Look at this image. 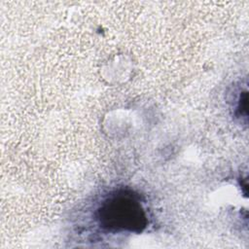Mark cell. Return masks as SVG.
<instances>
[{
  "label": "cell",
  "mask_w": 249,
  "mask_h": 249,
  "mask_svg": "<svg viewBox=\"0 0 249 249\" xmlns=\"http://www.w3.org/2000/svg\"><path fill=\"white\" fill-rule=\"evenodd\" d=\"M96 219L101 228L110 231L140 232L148 223L139 196L127 190L108 195L97 208Z\"/></svg>",
  "instance_id": "6da1fadb"
}]
</instances>
